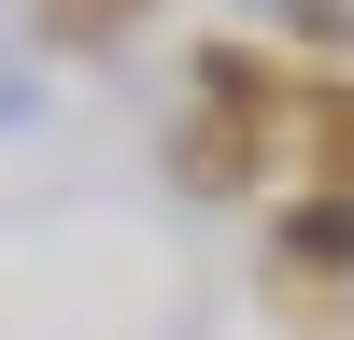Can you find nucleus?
I'll return each instance as SVG.
<instances>
[{
	"mask_svg": "<svg viewBox=\"0 0 354 340\" xmlns=\"http://www.w3.org/2000/svg\"><path fill=\"white\" fill-rule=\"evenodd\" d=\"M255 270H270V298L298 312L312 340H340V312H354V185H283Z\"/></svg>",
	"mask_w": 354,
	"mask_h": 340,
	"instance_id": "f03ea898",
	"label": "nucleus"
},
{
	"mask_svg": "<svg viewBox=\"0 0 354 340\" xmlns=\"http://www.w3.org/2000/svg\"><path fill=\"white\" fill-rule=\"evenodd\" d=\"M28 15H43V43H57V57H128L156 0H28Z\"/></svg>",
	"mask_w": 354,
	"mask_h": 340,
	"instance_id": "7ed1b4c3",
	"label": "nucleus"
},
{
	"mask_svg": "<svg viewBox=\"0 0 354 340\" xmlns=\"http://www.w3.org/2000/svg\"><path fill=\"white\" fill-rule=\"evenodd\" d=\"M270 43L298 71H354V0H270Z\"/></svg>",
	"mask_w": 354,
	"mask_h": 340,
	"instance_id": "20e7f679",
	"label": "nucleus"
},
{
	"mask_svg": "<svg viewBox=\"0 0 354 340\" xmlns=\"http://www.w3.org/2000/svg\"><path fill=\"white\" fill-rule=\"evenodd\" d=\"M283 113H298V57L283 43H198L185 57V113H170V185L185 198H255L283 170Z\"/></svg>",
	"mask_w": 354,
	"mask_h": 340,
	"instance_id": "f257e3e1",
	"label": "nucleus"
},
{
	"mask_svg": "<svg viewBox=\"0 0 354 340\" xmlns=\"http://www.w3.org/2000/svg\"><path fill=\"white\" fill-rule=\"evenodd\" d=\"M43 128V71H28V57H0V142H28Z\"/></svg>",
	"mask_w": 354,
	"mask_h": 340,
	"instance_id": "39448f33",
	"label": "nucleus"
},
{
	"mask_svg": "<svg viewBox=\"0 0 354 340\" xmlns=\"http://www.w3.org/2000/svg\"><path fill=\"white\" fill-rule=\"evenodd\" d=\"M227 15H270V0H227Z\"/></svg>",
	"mask_w": 354,
	"mask_h": 340,
	"instance_id": "423d86ee",
	"label": "nucleus"
}]
</instances>
